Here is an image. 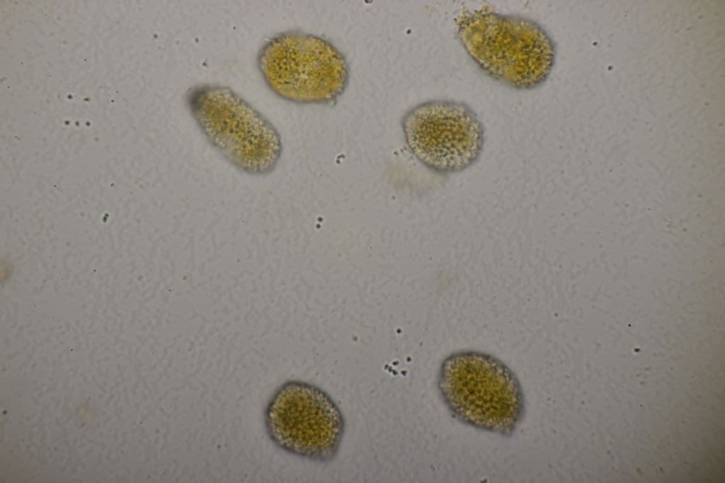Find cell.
<instances>
[{
	"instance_id": "cell-1",
	"label": "cell",
	"mask_w": 725,
	"mask_h": 483,
	"mask_svg": "<svg viewBox=\"0 0 725 483\" xmlns=\"http://www.w3.org/2000/svg\"><path fill=\"white\" fill-rule=\"evenodd\" d=\"M458 38L491 78L519 90L543 84L555 62V45L537 22L519 16L474 11L458 22Z\"/></svg>"
},
{
	"instance_id": "cell-2",
	"label": "cell",
	"mask_w": 725,
	"mask_h": 483,
	"mask_svg": "<svg viewBox=\"0 0 725 483\" xmlns=\"http://www.w3.org/2000/svg\"><path fill=\"white\" fill-rule=\"evenodd\" d=\"M438 387L452 414L476 428L509 436L523 418L517 376L491 355L474 351L450 355L441 365Z\"/></svg>"
},
{
	"instance_id": "cell-3",
	"label": "cell",
	"mask_w": 725,
	"mask_h": 483,
	"mask_svg": "<svg viewBox=\"0 0 725 483\" xmlns=\"http://www.w3.org/2000/svg\"><path fill=\"white\" fill-rule=\"evenodd\" d=\"M190 111L208 142L243 171L268 174L278 162L281 137L271 123L229 87L200 85L187 95Z\"/></svg>"
},
{
	"instance_id": "cell-4",
	"label": "cell",
	"mask_w": 725,
	"mask_h": 483,
	"mask_svg": "<svg viewBox=\"0 0 725 483\" xmlns=\"http://www.w3.org/2000/svg\"><path fill=\"white\" fill-rule=\"evenodd\" d=\"M258 67L268 86L299 104H328L349 81L344 55L330 41L300 30L278 33L265 42Z\"/></svg>"
},
{
	"instance_id": "cell-5",
	"label": "cell",
	"mask_w": 725,
	"mask_h": 483,
	"mask_svg": "<svg viewBox=\"0 0 725 483\" xmlns=\"http://www.w3.org/2000/svg\"><path fill=\"white\" fill-rule=\"evenodd\" d=\"M265 424L280 448L315 462L337 455L345 433V420L333 399L320 387L291 380L270 399Z\"/></svg>"
},
{
	"instance_id": "cell-6",
	"label": "cell",
	"mask_w": 725,
	"mask_h": 483,
	"mask_svg": "<svg viewBox=\"0 0 725 483\" xmlns=\"http://www.w3.org/2000/svg\"><path fill=\"white\" fill-rule=\"evenodd\" d=\"M401 127L412 154L431 171L449 174L472 166L484 144V129L467 104L432 100L410 109Z\"/></svg>"
}]
</instances>
